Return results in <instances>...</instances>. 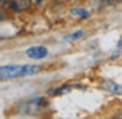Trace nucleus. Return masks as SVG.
<instances>
[{"instance_id":"obj_7","label":"nucleus","mask_w":122,"mask_h":119,"mask_svg":"<svg viewBox=\"0 0 122 119\" xmlns=\"http://www.w3.org/2000/svg\"><path fill=\"white\" fill-rule=\"evenodd\" d=\"M83 36H84V30H77V32H74V33H69V35L63 36V41H66V42H74V41L81 39Z\"/></svg>"},{"instance_id":"obj_5","label":"nucleus","mask_w":122,"mask_h":119,"mask_svg":"<svg viewBox=\"0 0 122 119\" xmlns=\"http://www.w3.org/2000/svg\"><path fill=\"white\" fill-rule=\"evenodd\" d=\"M41 66L38 65H23V77H29V75H35L41 72Z\"/></svg>"},{"instance_id":"obj_3","label":"nucleus","mask_w":122,"mask_h":119,"mask_svg":"<svg viewBox=\"0 0 122 119\" xmlns=\"http://www.w3.org/2000/svg\"><path fill=\"white\" fill-rule=\"evenodd\" d=\"M26 54H27V57H30L33 60H41V59H45L47 56H48V50H47V47L36 45V47H30V48H27Z\"/></svg>"},{"instance_id":"obj_9","label":"nucleus","mask_w":122,"mask_h":119,"mask_svg":"<svg viewBox=\"0 0 122 119\" xmlns=\"http://www.w3.org/2000/svg\"><path fill=\"white\" fill-rule=\"evenodd\" d=\"M118 47H119V48H122V36H121V39H119V42H118Z\"/></svg>"},{"instance_id":"obj_8","label":"nucleus","mask_w":122,"mask_h":119,"mask_svg":"<svg viewBox=\"0 0 122 119\" xmlns=\"http://www.w3.org/2000/svg\"><path fill=\"white\" fill-rule=\"evenodd\" d=\"M3 20H6V14L3 11H0V21H3Z\"/></svg>"},{"instance_id":"obj_4","label":"nucleus","mask_w":122,"mask_h":119,"mask_svg":"<svg viewBox=\"0 0 122 119\" xmlns=\"http://www.w3.org/2000/svg\"><path fill=\"white\" fill-rule=\"evenodd\" d=\"M101 86L104 88L107 92L110 93H116V95H122V86L115 82H112V80H106V82L101 83Z\"/></svg>"},{"instance_id":"obj_1","label":"nucleus","mask_w":122,"mask_h":119,"mask_svg":"<svg viewBox=\"0 0 122 119\" xmlns=\"http://www.w3.org/2000/svg\"><path fill=\"white\" fill-rule=\"evenodd\" d=\"M17 77H23V65L0 66V80H11Z\"/></svg>"},{"instance_id":"obj_6","label":"nucleus","mask_w":122,"mask_h":119,"mask_svg":"<svg viewBox=\"0 0 122 119\" xmlns=\"http://www.w3.org/2000/svg\"><path fill=\"white\" fill-rule=\"evenodd\" d=\"M71 15L86 20V18L91 17V12H89L87 9H84V8H72V9H71Z\"/></svg>"},{"instance_id":"obj_2","label":"nucleus","mask_w":122,"mask_h":119,"mask_svg":"<svg viewBox=\"0 0 122 119\" xmlns=\"http://www.w3.org/2000/svg\"><path fill=\"white\" fill-rule=\"evenodd\" d=\"M32 6H33V0H11V2H9V8L15 14L29 11Z\"/></svg>"},{"instance_id":"obj_10","label":"nucleus","mask_w":122,"mask_h":119,"mask_svg":"<svg viewBox=\"0 0 122 119\" xmlns=\"http://www.w3.org/2000/svg\"><path fill=\"white\" fill-rule=\"evenodd\" d=\"M42 2H44V0H35V3H36V5H41Z\"/></svg>"}]
</instances>
